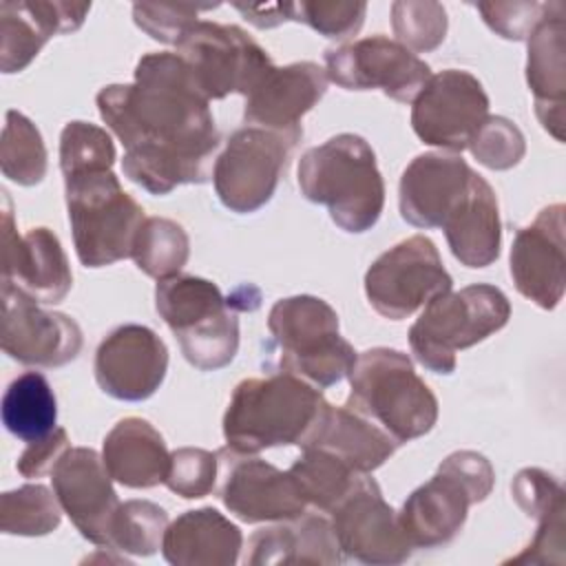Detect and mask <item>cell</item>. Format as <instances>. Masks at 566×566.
I'll use <instances>...</instances> for the list:
<instances>
[{
  "instance_id": "obj_18",
  "label": "cell",
  "mask_w": 566,
  "mask_h": 566,
  "mask_svg": "<svg viewBox=\"0 0 566 566\" xmlns=\"http://www.w3.org/2000/svg\"><path fill=\"white\" fill-rule=\"evenodd\" d=\"M168 347L146 325L115 327L95 352V380L115 400L150 398L166 378Z\"/></svg>"
},
{
  "instance_id": "obj_36",
  "label": "cell",
  "mask_w": 566,
  "mask_h": 566,
  "mask_svg": "<svg viewBox=\"0 0 566 566\" xmlns=\"http://www.w3.org/2000/svg\"><path fill=\"white\" fill-rule=\"evenodd\" d=\"M168 528L166 511L150 500H126L119 504L108 535V548L148 557L161 548Z\"/></svg>"
},
{
  "instance_id": "obj_47",
  "label": "cell",
  "mask_w": 566,
  "mask_h": 566,
  "mask_svg": "<svg viewBox=\"0 0 566 566\" xmlns=\"http://www.w3.org/2000/svg\"><path fill=\"white\" fill-rule=\"evenodd\" d=\"M234 9L259 29H272V27H279V24L292 20L290 2H279V4H241V2H237Z\"/></svg>"
},
{
  "instance_id": "obj_1",
  "label": "cell",
  "mask_w": 566,
  "mask_h": 566,
  "mask_svg": "<svg viewBox=\"0 0 566 566\" xmlns=\"http://www.w3.org/2000/svg\"><path fill=\"white\" fill-rule=\"evenodd\" d=\"M97 111L124 146V175L150 195L210 179L219 130L210 99L177 53L142 55L133 84L104 86Z\"/></svg>"
},
{
  "instance_id": "obj_38",
  "label": "cell",
  "mask_w": 566,
  "mask_h": 566,
  "mask_svg": "<svg viewBox=\"0 0 566 566\" xmlns=\"http://www.w3.org/2000/svg\"><path fill=\"white\" fill-rule=\"evenodd\" d=\"M391 29L405 49L427 53L447 35V11L433 0H398L391 4Z\"/></svg>"
},
{
  "instance_id": "obj_41",
  "label": "cell",
  "mask_w": 566,
  "mask_h": 566,
  "mask_svg": "<svg viewBox=\"0 0 566 566\" xmlns=\"http://www.w3.org/2000/svg\"><path fill=\"white\" fill-rule=\"evenodd\" d=\"M219 4H190V2H135L133 20L153 40L164 44H179L199 13Z\"/></svg>"
},
{
  "instance_id": "obj_5",
  "label": "cell",
  "mask_w": 566,
  "mask_h": 566,
  "mask_svg": "<svg viewBox=\"0 0 566 566\" xmlns=\"http://www.w3.org/2000/svg\"><path fill=\"white\" fill-rule=\"evenodd\" d=\"M509 318L506 294L495 285L473 283L431 298L409 327V347L429 371L453 374L455 354L500 332Z\"/></svg>"
},
{
  "instance_id": "obj_43",
  "label": "cell",
  "mask_w": 566,
  "mask_h": 566,
  "mask_svg": "<svg viewBox=\"0 0 566 566\" xmlns=\"http://www.w3.org/2000/svg\"><path fill=\"white\" fill-rule=\"evenodd\" d=\"M484 24L504 40H528L557 2H478Z\"/></svg>"
},
{
  "instance_id": "obj_44",
  "label": "cell",
  "mask_w": 566,
  "mask_h": 566,
  "mask_svg": "<svg viewBox=\"0 0 566 566\" xmlns=\"http://www.w3.org/2000/svg\"><path fill=\"white\" fill-rule=\"evenodd\" d=\"M513 500L524 511L526 517L537 522L564 511V489L562 484L546 471L537 467L522 469L511 484Z\"/></svg>"
},
{
  "instance_id": "obj_13",
  "label": "cell",
  "mask_w": 566,
  "mask_h": 566,
  "mask_svg": "<svg viewBox=\"0 0 566 566\" xmlns=\"http://www.w3.org/2000/svg\"><path fill=\"white\" fill-rule=\"evenodd\" d=\"M489 117V95L469 71L444 69L427 80L411 106V128L420 142L462 153Z\"/></svg>"
},
{
  "instance_id": "obj_46",
  "label": "cell",
  "mask_w": 566,
  "mask_h": 566,
  "mask_svg": "<svg viewBox=\"0 0 566 566\" xmlns=\"http://www.w3.org/2000/svg\"><path fill=\"white\" fill-rule=\"evenodd\" d=\"M69 449V436L66 429L55 427L49 436L29 442V447L18 458V473L24 478H40L44 473H51L55 462L62 458V453Z\"/></svg>"
},
{
  "instance_id": "obj_34",
  "label": "cell",
  "mask_w": 566,
  "mask_h": 566,
  "mask_svg": "<svg viewBox=\"0 0 566 566\" xmlns=\"http://www.w3.org/2000/svg\"><path fill=\"white\" fill-rule=\"evenodd\" d=\"M46 146L35 124L18 111H7L0 144L2 175L18 186H35L46 175Z\"/></svg>"
},
{
  "instance_id": "obj_25",
  "label": "cell",
  "mask_w": 566,
  "mask_h": 566,
  "mask_svg": "<svg viewBox=\"0 0 566 566\" xmlns=\"http://www.w3.org/2000/svg\"><path fill=\"white\" fill-rule=\"evenodd\" d=\"M451 254L467 268H486L500 256L502 223L491 184L471 172L469 184L442 226Z\"/></svg>"
},
{
  "instance_id": "obj_3",
  "label": "cell",
  "mask_w": 566,
  "mask_h": 566,
  "mask_svg": "<svg viewBox=\"0 0 566 566\" xmlns=\"http://www.w3.org/2000/svg\"><path fill=\"white\" fill-rule=\"evenodd\" d=\"M296 179L301 195L325 206L345 232H367L382 214L385 181L371 146L360 135L340 133L305 150Z\"/></svg>"
},
{
  "instance_id": "obj_39",
  "label": "cell",
  "mask_w": 566,
  "mask_h": 566,
  "mask_svg": "<svg viewBox=\"0 0 566 566\" xmlns=\"http://www.w3.org/2000/svg\"><path fill=\"white\" fill-rule=\"evenodd\" d=\"M467 148L489 170H509L522 161L526 142L511 119L495 115L482 122Z\"/></svg>"
},
{
  "instance_id": "obj_45",
  "label": "cell",
  "mask_w": 566,
  "mask_h": 566,
  "mask_svg": "<svg viewBox=\"0 0 566 566\" xmlns=\"http://www.w3.org/2000/svg\"><path fill=\"white\" fill-rule=\"evenodd\" d=\"M564 511L537 522V531L531 544L515 557L506 559L504 564H564Z\"/></svg>"
},
{
  "instance_id": "obj_16",
  "label": "cell",
  "mask_w": 566,
  "mask_h": 566,
  "mask_svg": "<svg viewBox=\"0 0 566 566\" xmlns=\"http://www.w3.org/2000/svg\"><path fill=\"white\" fill-rule=\"evenodd\" d=\"M80 325L2 285V349L9 358L33 367H62L82 352Z\"/></svg>"
},
{
  "instance_id": "obj_30",
  "label": "cell",
  "mask_w": 566,
  "mask_h": 566,
  "mask_svg": "<svg viewBox=\"0 0 566 566\" xmlns=\"http://www.w3.org/2000/svg\"><path fill=\"white\" fill-rule=\"evenodd\" d=\"M57 402L40 371H24L9 382L2 396V424L22 442H35L55 429Z\"/></svg>"
},
{
  "instance_id": "obj_27",
  "label": "cell",
  "mask_w": 566,
  "mask_h": 566,
  "mask_svg": "<svg viewBox=\"0 0 566 566\" xmlns=\"http://www.w3.org/2000/svg\"><path fill=\"white\" fill-rule=\"evenodd\" d=\"M243 535L212 506L186 511L164 533L161 555L172 566H232L239 562Z\"/></svg>"
},
{
  "instance_id": "obj_10",
  "label": "cell",
  "mask_w": 566,
  "mask_h": 566,
  "mask_svg": "<svg viewBox=\"0 0 566 566\" xmlns=\"http://www.w3.org/2000/svg\"><path fill=\"white\" fill-rule=\"evenodd\" d=\"M177 55L188 64L206 99L230 93L248 95L272 66L268 51L234 24L197 20L177 44Z\"/></svg>"
},
{
  "instance_id": "obj_2",
  "label": "cell",
  "mask_w": 566,
  "mask_h": 566,
  "mask_svg": "<svg viewBox=\"0 0 566 566\" xmlns=\"http://www.w3.org/2000/svg\"><path fill=\"white\" fill-rule=\"evenodd\" d=\"M327 407L321 389L290 371L245 378L234 387L223 413L226 449L241 455L285 444L303 449Z\"/></svg>"
},
{
  "instance_id": "obj_9",
  "label": "cell",
  "mask_w": 566,
  "mask_h": 566,
  "mask_svg": "<svg viewBox=\"0 0 566 566\" xmlns=\"http://www.w3.org/2000/svg\"><path fill=\"white\" fill-rule=\"evenodd\" d=\"M298 142L301 137L259 126L234 130L212 168V184L219 201L237 214L263 208L272 199L290 153Z\"/></svg>"
},
{
  "instance_id": "obj_31",
  "label": "cell",
  "mask_w": 566,
  "mask_h": 566,
  "mask_svg": "<svg viewBox=\"0 0 566 566\" xmlns=\"http://www.w3.org/2000/svg\"><path fill=\"white\" fill-rule=\"evenodd\" d=\"M228 298H223L221 290L201 276L177 274L164 281H157L155 287V310L164 318V323L179 334L190 325L223 312Z\"/></svg>"
},
{
  "instance_id": "obj_17",
  "label": "cell",
  "mask_w": 566,
  "mask_h": 566,
  "mask_svg": "<svg viewBox=\"0 0 566 566\" xmlns=\"http://www.w3.org/2000/svg\"><path fill=\"white\" fill-rule=\"evenodd\" d=\"M53 493L80 535L108 548L119 497L104 460L88 447H69L51 469Z\"/></svg>"
},
{
  "instance_id": "obj_11",
  "label": "cell",
  "mask_w": 566,
  "mask_h": 566,
  "mask_svg": "<svg viewBox=\"0 0 566 566\" xmlns=\"http://www.w3.org/2000/svg\"><path fill=\"white\" fill-rule=\"evenodd\" d=\"M453 279L444 270L436 243L424 234L402 239L382 252L365 272L369 305L389 321H402L431 298L451 292Z\"/></svg>"
},
{
  "instance_id": "obj_33",
  "label": "cell",
  "mask_w": 566,
  "mask_h": 566,
  "mask_svg": "<svg viewBox=\"0 0 566 566\" xmlns=\"http://www.w3.org/2000/svg\"><path fill=\"white\" fill-rule=\"evenodd\" d=\"M130 256L150 279L164 281L177 276L190 256L188 232L172 219L146 217L135 237Z\"/></svg>"
},
{
  "instance_id": "obj_15",
  "label": "cell",
  "mask_w": 566,
  "mask_h": 566,
  "mask_svg": "<svg viewBox=\"0 0 566 566\" xmlns=\"http://www.w3.org/2000/svg\"><path fill=\"white\" fill-rule=\"evenodd\" d=\"M2 285L35 303L55 305L73 285L66 252L49 228L18 234L9 192L2 190Z\"/></svg>"
},
{
  "instance_id": "obj_24",
  "label": "cell",
  "mask_w": 566,
  "mask_h": 566,
  "mask_svg": "<svg viewBox=\"0 0 566 566\" xmlns=\"http://www.w3.org/2000/svg\"><path fill=\"white\" fill-rule=\"evenodd\" d=\"M526 82L533 93L542 128L557 142H564L566 22L562 2H557V7L528 35Z\"/></svg>"
},
{
  "instance_id": "obj_14",
  "label": "cell",
  "mask_w": 566,
  "mask_h": 566,
  "mask_svg": "<svg viewBox=\"0 0 566 566\" xmlns=\"http://www.w3.org/2000/svg\"><path fill=\"white\" fill-rule=\"evenodd\" d=\"M332 528L340 553L369 566L402 564L413 548L398 522V513L385 502L380 486L367 473L332 509Z\"/></svg>"
},
{
  "instance_id": "obj_20",
  "label": "cell",
  "mask_w": 566,
  "mask_h": 566,
  "mask_svg": "<svg viewBox=\"0 0 566 566\" xmlns=\"http://www.w3.org/2000/svg\"><path fill=\"white\" fill-rule=\"evenodd\" d=\"M226 464L221 500L226 509L245 524L281 522L305 513V502L287 471L256 458L221 449Z\"/></svg>"
},
{
  "instance_id": "obj_7",
  "label": "cell",
  "mask_w": 566,
  "mask_h": 566,
  "mask_svg": "<svg viewBox=\"0 0 566 566\" xmlns=\"http://www.w3.org/2000/svg\"><path fill=\"white\" fill-rule=\"evenodd\" d=\"M495 482L491 462L478 451L449 453L438 471L402 504L398 522L413 548L449 544L464 526L469 506L484 502Z\"/></svg>"
},
{
  "instance_id": "obj_19",
  "label": "cell",
  "mask_w": 566,
  "mask_h": 566,
  "mask_svg": "<svg viewBox=\"0 0 566 566\" xmlns=\"http://www.w3.org/2000/svg\"><path fill=\"white\" fill-rule=\"evenodd\" d=\"M511 276L517 292L542 310H555L566 285L564 203L546 206L517 230L511 245Z\"/></svg>"
},
{
  "instance_id": "obj_37",
  "label": "cell",
  "mask_w": 566,
  "mask_h": 566,
  "mask_svg": "<svg viewBox=\"0 0 566 566\" xmlns=\"http://www.w3.org/2000/svg\"><path fill=\"white\" fill-rule=\"evenodd\" d=\"M115 144L111 135L88 122H69L60 135V168L64 177L111 170L115 164Z\"/></svg>"
},
{
  "instance_id": "obj_22",
  "label": "cell",
  "mask_w": 566,
  "mask_h": 566,
  "mask_svg": "<svg viewBox=\"0 0 566 566\" xmlns=\"http://www.w3.org/2000/svg\"><path fill=\"white\" fill-rule=\"evenodd\" d=\"M471 172L473 170L460 155H418L400 177V217L413 228H440L464 192Z\"/></svg>"
},
{
  "instance_id": "obj_6",
  "label": "cell",
  "mask_w": 566,
  "mask_h": 566,
  "mask_svg": "<svg viewBox=\"0 0 566 566\" xmlns=\"http://www.w3.org/2000/svg\"><path fill=\"white\" fill-rule=\"evenodd\" d=\"M64 192L75 254L84 268H104L133 254L146 217L113 170L64 177Z\"/></svg>"
},
{
  "instance_id": "obj_26",
  "label": "cell",
  "mask_w": 566,
  "mask_h": 566,
  "mask_svg": "<svg viewBox=\"0 0 566 566\" xmlns=\"http://www.w3.org/2000/svg\"><path fill=\"white\" fill-rule=\"evenodd\" d=\"M245 564H340L343 553L336 542L332 520L318 513H301L259 528L250 542Z\"/></svg>"
},
{
  "instance_id": "obj_40",
  "label": "cell",
  "mask_w": 566,
  "mask_h": 566,
  "mask_svg": "<svg viewBox=\"0 0 566 566\" xmlns=\"http://www.w3.org/2000/svg\"><path fill=\"white\" fill-rule=\"evenodd\" d=\"M217 473V453L199 447H181L170 453V464L164 484L186 500H197L206 497L214 489Z\"/></svg>"
},
{
  "instance_id": "obj_32",
  "label": "cell",
  "mask_w": 566,
  "mask_h": 566,
  "mask_svg": "<svg viewBox=\"0 0 566 566\" xmlns=\"http://www.w3.org/2000/svg\"><path fill=\"white\" fill-rule=\"evenodd\" d=\"M287 473L292 475L303 502L325 513H332V509L354 489L356 480L363 475L334 453L318 447H305Z\"/></svg>"
},
{
  "instance_id": "obj_23",
  "label": "cell",
  "mask_w": 566,
  "mask_h": 566,
  "mask_svg": "<svg viewBox=\"0 0 566 566\" xmlns=\"http://www.w3.org/2000/svg\"><path fill=\"white\" fill-rule=\"evenodd\" d=\"M91 2H2L0 4V69L18 73L31 64L51 35L77 31Z\"/></svg>"
},
{
  "instance_id": "obj_4",
  "label": "cell",
  "mask_w": 566,
  "mask_h": 566,
  "mask_svg": "<svg viewBox=\"0 0 566 566\" xmlns=\"http://www.w3.org/2000/svg\"><path fill=\"white\" fill-rule=\"evenodd\" d=\"M349 389L345 407L376 422L398 447L429 433L438 422V398L398 349L374 347L358 354Z\"/></svg>"
},
{
  "instance_id": "obj_28",
  "label": "cell",
  "mask_w": 566,
  "mask_h": 566,
  "mask_svg": "<svg viewBox=\"0 0 566 566\" xmlns=\"http://www.w3.org/2000/svg\"><path fill=\"white\" fill-rule=\"evenodd\" d=\"M102 460L115 482L153 489L166 480L170 453L164 436L144 418H122L104 438Z\"/></svg>"
},
{
  "instance_id": "obj_42",
  "label": "cell",
  "mask_w": 566,
  "mask_h": 566,
  "mask_svg": "<svg viewBox=\"0 0 566 566\" xmlns=\"http://www.w3.org/2000/svg\"><path fill=\"white\" fill-rule=\"evenodd\" d=\"M365 2H290V18L329 40L356 35L365 22Z\"/></svg>"
},
{
  "instance_id": "obj_29",
  "label": "cell",
  "mask_w": 566,
  "mask_h": 566,
  "mask_svg": "<svg viewBox=\"0 0 566 566\" xmlns=\"http://www.w3.org/2000/svg\"><path fill=\"white\" fill-rule=\"evenodd\" d=\"M305 447L334 453L356 473H371L394 455L398 442L376 422L349 407L329 405L314 438Z\"/></svg>"
},
{
  "instance_id": "obj_12",
  "label": "cell",
  "mask_w": 566,
  "mask_h": 566,
  "mask_svg": "<svg viewBox=\"0 0 566 566\" xmlns=\"http://www.w3.org/2000/svg\"><path fill=\"white\" fill-rule=\"evenodd\" d=\"M325 73L345 91L380 88L396 102H413L431 77V69L416 53L387 35L354 40L325 51Z\"/></svg>"
},
{
  "instance_id": "obj_35",
  "label": "cell",
  "mask_w": 566,
  "mask_h": 566,
  "mask_svg": "<svg viewBox=\"0 0 566 566\" xmlns=\"http://www.w3.org/2000/svg\"><path fill=\"white\" fill-rule=\"evenodd\" d=\"M62 506L44 484H24L0 497V531L4 535L40 537L62 522Z\"/></svg>"
},
{
  "instance_id": "obj_8",
  "label": "cell",
  "mask_w": 566,
  "mask_h": 566,
  "mask_svg": "<svg viewBox=\"0 0 566 566\" xmlns=\"http://www.w3.org/2000/svg\"><path fill=\"white\" fill-rule=\"evenodd\" d=\"M268 329L281 349V367L316 389L349 376L356 352L340 336L334 307L312 294L281 298L268 314Z\"/></svg>"
},
{
  "instance_id": "obj_21",
  "label": "cell",
  "mask_w": 566,
  "mask_h": 566,
  "mask_svg": "<svg viewBox=\"0 0 566 566\" xmlns=\"http://www.w3.org/2000/svg\"><path fill=\"white\" fill-rule=\"evenodd\" d=\"M327 91V73L316 62L270 66L245 95L243 119L248 126L303 137L301 119Z\"/></svg>"
}]
</instances>
